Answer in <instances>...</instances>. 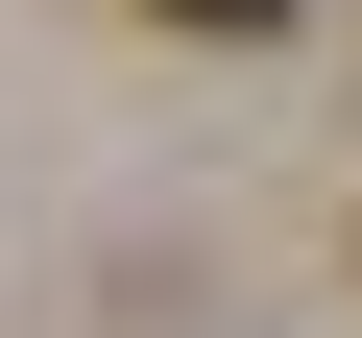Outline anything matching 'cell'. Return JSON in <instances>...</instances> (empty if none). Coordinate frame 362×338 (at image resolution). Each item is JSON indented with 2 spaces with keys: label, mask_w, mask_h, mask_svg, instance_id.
I'll return each mask as SVG.
<instances>
[{
  "label": "cell",
  "mask_w": 362,
  "mask_h": 338,
  "mask_svg": "<svg viewBox=\"0 0 362 338\" xmlns=\"http://www.w3.org/2000/svg\"><path fill=\"white\" fill-rule=\"evenodd\" d=\"M145 25H218V49H266V25H290V0H145Z\"/></svg>",
  "instance_id": "1"
}]
</instances>
